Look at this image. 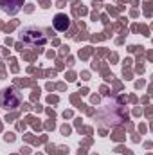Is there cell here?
Wrapping results in <instances>:
<instances>
[{
  "label": "cell",
  "mask_w": 153,
  "mask_h": 155,
  "mask_svg": "<svg viewBox=\"0 0 153 155\" xmlns=\"http://www.w3.org/2000/svg\"><path fill=\"white\" fill-rule=\"evenodd\" d=\"M18 103H20V96H18L15 90L4 88V90L0 92V105H2L4 108H15V107H18Z\"/></svg>",
  "instance_id": "obj_1"
},
{
  "label": "cell",
  "mask_w": 153,
  "mask_h": 155,
  "mask_svg": "<svg viewBox=\"0 0 153 155\" xmlns=\"http://www.w3.org/2000/svg\"><path fill=\"white\" fill-rule=\"evenodd\" d=\"M22 40L29 41V43H40V45H43L47 41V38L43 36V33L38 31V29H34V27H27L25 31H22Z\"/></svg>",
  "instance_id": "obj_2"
},
{
  "label": "cell",
  "mask_w": 153,
  "mask_h": 155,
  "mask_svg": "<svg viewBox=\"0 0 153 155\" xmlns=\"http://www.w3.org/2000/svg\"><path fill=\"white\" fill-rule=\"evenodd\" d=\"M54 27H56L58 31H65V29L69 27V18H67L65 15H56V18H54Z\"/></svg>",
  "instance_id": "obj_3"
}]
</instances>
